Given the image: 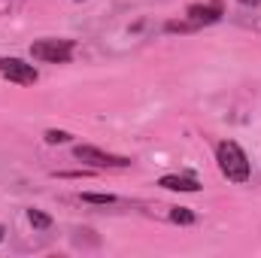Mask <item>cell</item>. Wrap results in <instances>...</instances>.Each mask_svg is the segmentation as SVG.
Segmentation results:
<instances>
[{
	"mask_svg": "<svg viewBox=\"0 0 261 258\" xmlns=\"http://www.w3.org/2000/svg\"><path fill=\"white\" fill-rule=\"evenodd\" d=\"M28 222H31L34 228H40V231L52 228V219H49L46 213H40V210H28Z\"/></svg>",
	"mask_w": 261,
	"mask_h": 258,
	"instance_id": "obj_7",
	"label": "cell"
},
{
	"mask_svg": "<svg viewBox=\"0 0 261 258\" xmlns=\"http://www.w3.org/2000/svg\"><path fill=\"white\" fill-rule=\"evenodd\" d=\"M73 155H76L82 164H91V167H128L130 164V158L103 152V149H97V146H76Z\"/></svg>",
	"mask_w": 261,
	"mask_h": 258,
	"instance_id": "obj_3",
	"label": "cell"
},
{
	"mask_svg": "<svg viewBox=\"0 0 261 258\" xmlns=\"http://www.w3.org/2000/svg\"><path fill=\"white\" fill-rule=\"evenodd\" d=\"M240 3H246V6H249V3H261V0H240Z\"/></svg>",
	"mask_w": 261,
	"mask_h": 258,
	"instance_id": "obj_11",
	"label": "cell"
},
{
	"mask_svg": "<svg viewBox=\"0 0 261 258\" xmlns=\"http://www.w3.org/2000/svg\"><path fill=\"white\" fill-rule=\"evenodd\" d=\"M158 186H161V189H170V192H197V189H200V183H197L195 176H176V173L161 176Z\"/></svg>",
	"mask_w": 261,
	"mask_h": 258,
	"instance_id": "obj_6",
	"label": "cell"
},
{
	"mask_svg": "<svg viewBox=\"0 0 261 258\" xmlns=\"http://www.w3.org/2000/svg\"><path fill=\"white\" fill-rule=\"evenodd\" d=\"M3 234H6V231H3V225H0V240H3Z\"/></svg>",
	"mask_w": 261,
	"mask_h": 258,
	"instance_id": "obj_12",
	"label": "cell"
},
{
	"mask_svg": "<svg viewBox=\"0 0 261 258\" xmlns=\"http://www.w3.org/2000/svg\"><path fill=\"white\" fill-rule=\"evenodd\" d=\"M70 134L67 131H46V143H67Z\"/></svg>",
	"mask_w": 261,
	"mask_h": 258,
	"instance_id": "obj_10",
	"label": "cell"
},
{
	"mask_svg": "<svg viewBox=\"0 0 261 258\" xmlns=\"http://www.w3.org/2000/svg\"><path fill=\"white\" fill-rule=\"evenodd\" d=\"M170 219H173L176 225H192V222H195V213L186 210V207H173V210H170Z\"/></svg>",
	"mask_w": 261,
	"mask_h": 258,
	"instance_id": "obj_8",
	"label": "cell"
},
{
	"mask_svg": "<svg viewBox=\"0 0 261 258\" xmlns=\"http://www.w3.org/2000/svg\"><path fill=\"white\" fill-rule=\"evenodd\" d=\"M0 76L9 79V82H18V85H34L37 82V70L18 58H0Z\"/></svg>",
	"mask_w": 261,
	"mask_h": 258,
	"instance_id": "obj_4",
	"label": "cell"
},
{
	"mask_svg": "<svg viewBox=\"0 0 261 258\" xmlns=\"http://www.w3.org/2000/svg\"><path fill=\"white\" fill-rule=\"evenodd\" d=\"M189 21H195L197 28L200 24H216L222 18V3L219 0H210V3H192L189 6Z\"/></svg>",
	"mask_w": 261,
	"mask_h": 258,
	"instance_id": "obj_5",
	"label": "cell"
},
{
	"mask_svg": "<svg viewBox=\"0 0 261 258\" xmlns=\"http://www.w3.org/2000/svg\"><path fill=\"white\" fill-rule=\"evenodd\" d=\"M216 161H219V170L231 183H249V158L234 140H222L216 146Z\"/></svg>",
	"mask_w": 261,
	"mask_h": 258,
	"instance_id": "obj_1",
	"label": "cell"
},
{
	"mask_svg": "<svg viewBox=\"0 0 261 258\" xmlns=\"http://www.w3.org/2000/svg\"><path fill=\"white\" fill-rule=\"evenodd\" d=\"M82 200H85V203H100V207H107V203H116V197H113V194H91V192L82 194Z\"/></svg>",
	"mask_w": 261,
	"mask_h": 258,
	"instance_id": "obj_9",
	"label": "cell"
},
{
	"mask_svg": "<svg viewBox=\"0 0 261 258\" xmlns=\"http://www.w3.org/2000/svg\"><path fill=\"white\" fill-rule=\"evenodd\" d=\"M31 55L46 64H67L73 58V40H37L31 46Z\"/></svg>",
	"mask_w": 261,
	"mask_h": 258,
	"instance_id": "obj_2",
	"label": "cell"
}]
</instances>
